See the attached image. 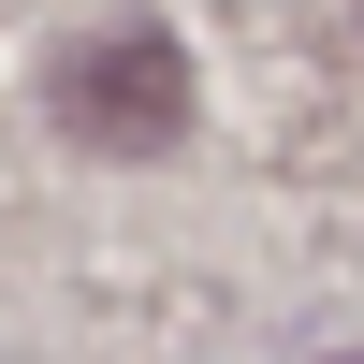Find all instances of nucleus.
Listing matches in <instances>:
<instances>
[{"mask_svg":"<svg viewBox=\"0 0 364 364\" xmlns=\"http://www.w3.org/2000/svg\"><path fill=\"white\" fill-rule=\"evenodd\" d=\"M58 117L87 146H175V117H190L175 29H87V44H58Z\"/></svg>","mask_w":364,"mask_h":364,"instance_id":"nucleus-1","label":"nucleus"}]
</instances>
